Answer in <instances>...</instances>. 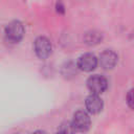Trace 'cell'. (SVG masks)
Listing matches in <instances>:
<instances>
[{
	"label": "cell",
	"mask_w": 134,
	"mask_h": 134,
	"mask_svg": "<svg viewBox=\"0 0 134 134\" xmlns=\"http://www.w3.org/2000/svg\"><path fill=\"white\" fill-rule=\"evenodd\" d=\"M127 103L129 105L130 108H133V100H132V90L129 91L128 95H127Z\"/></svg>",
	"instance_id": "10"
},
{
	"label": "cell",
	"mask_w": 134,
	"mask_h": 134,
	"mask_svg": "<svg viewBox=\"0 0 134 134\" xmlns=\"http://www.w3.org/2000/svg\"><path fill=\"white\" fill-rule=\"evenodd\" d=\"M87 86L92 93L100 94L108 88V81L103 75L94 74L87 80Z\"/></svg>",
	"instance_id": "2"
},
{
	"label": "cell",
	"mask_w": 134,
	"mask_h": 134,
	"mask_svg": "<svg viewBox=\"0 0 134 134\" xmlns=\"http://www.w3.org/2000/svg\"><path fill=\"white\" fill-rule=\"evenodd\" d=\"M103 39V36L100 32L98 31H95V30H91V31H88L85 34V37H84V41L86 44L88 45H95V44H98Z\"/></svg>",
	"instance_id": "8"
},
{
	"label": "cell",
	"mask_w": 134,
	"mask_h": 134,
	"mask_svg": "<svg viewBox=\"0 0 134 134\" xmlns=\"http://www.w3.org/2000/svg\"><path fill=\"white\" fill-rule=\"evenodd\" d=\"M24 36V26L19 21H13L5 27V37L9 42L17 43Z\"/></svg>",
	"instance_id": "1"
},
{
	"label": "cell",
	"mask_w": 134,
	"mask_h": 134,
	"mask_svg": "<svg viewBox=\"0 0 134 134\" xmlns=\"http://www.w3.org/2000/svg\"><path fill=\"white\" fill-rule=\"evenodd\" d=\"M117 54L110 49L103 51L99 55V64L104 69H112L117 63Z\"/></svg>",
	"instance_id": "7"
},
{
	"label": "cell",
	"mask_w": 134,
	"mask_h": 134,
	"mask_svg": "<svg viewBox=\"0 0 134 134\" xmlns=\"http://www.w3.org/2000/svg\"><path fill=\"white\" fill-rule=\"evenodd\" d=\"M35 52L38 58L40 59H46L51 54L52 46L50 41L45 37H39L36 39L34 44Z\"/></svg>",
	"instance_id": "3"
},
{
	"label": "cell",
	"mask_w": 134,
	"mask_h": 134,
	"mask_svg": "<svg viewBox=\"0 0 134 134\" xmlns=\"http://www.w3.org/2000/svg\"><path fill=\"white\" fill-rule=\"evenodd\" d=\"M85 106H86V109L89 113L96 114V113H99L102 111V109L104 107V103H103V99L98 96V94L92 93L91 95H89L86 98Z\"/></svg>",
	"instance_id": "6"
},
{
	"label": "cell",
	"mask_w": 134,
	"mask_h": 134,
	"mask_svg": "<svg viewBox=\"0 0 134 134\" xmlns=\"http://www.w3.org/2000/svg\"><path fill=\"white\" fill-rule=\"evenodd\" d=\"M90 116L89 114L84 111V110H79L74 113L73 119H72V125L75 129V131H87L90 127Z\"/></svg>",
	"instance_id": "4"
},
{
	"label": "cell",
	"mask_w": 134,
	"mask_h": 134,
	"mask_svg": "<svg viewBox=\"0 0 134 134\" xmlns=\"http://www.w3.org/2000/svg\"><path fill=\"white\" fill-rule=\"evenodd\" d=\"M57 10H58L59 13H61V14H63V13L65 12L64 5L62 4V2H58V4H57Z\"/></svg>",
	"instance_id": "11"
},
{
	"label": "cell",
	"mask_w": 134,
	"mask_h": 134,
	"mask_svg": "<svg viewBox=\"0 0 134 134\" xmlns=\"http://www.w3.org/2000/svg\"><path fill=\"white\" fill-rule=\"evenodd\" d=\"M76 66L79 69L83 71H92L97 66V59L92 53H85L79 58Z\"/></svg>",
	"instance_id": "5"
},
{
	"label": "cell",
	"mask_w": 134,
	"mask_h": 134,
	"mask_svg": "<svg viewBox=\"0 0 134 134\" xmlns=\"http://www.w3.org/2000/svg\"><path fill=\"white\" fill-rule=\"evenodd\" d=\"M59 132H63V133H73L75 132V129L72 125V122L70 121H65L60 126Z\"/></svg>",
	"instance_id": "9"
}]
</instances>
